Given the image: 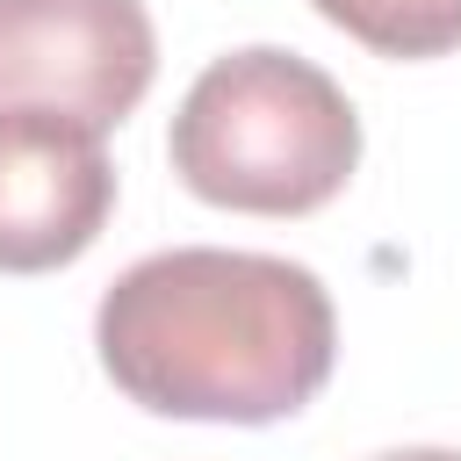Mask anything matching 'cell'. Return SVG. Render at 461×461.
Listing matches in <instances>:
<instances>
[{
    "label": "cell",
    "mask_w": 461,
    "mask_h": 461,
    "mask_svg": "<svg viewBox=\"0 0 461 461\" xmlns=\"http://www.w3.org/2000/svg\"><path fill=\"white\" fill-rule=\"evenodd\" d=\"M94 346L108 382L158 418L274 425L331 382L339 317L295 259L173 245L115 274L94 310Z\"/></svg>",
    "instance_id": "1"
},
{
    "label": "cell",
    "mask_w": 461,
    "mask_h": 461,
    "mask_svg": "<svg viewBox=\"0 0 461 461\" xmlns=\"http://www.w3.org/2000/svg\"><path fill=\"white\" fill-rule=\"evenodd\" d=\"M166 158L187 194L238 216H310L360 166V115L346 86L274 43L202 65L187 86Z\"/></svg>",
    "instance_id": "2"
},
{
    "label": "cell",
    "mask_w": 461,
    "mask_h": 461,
    "mask_svg": "<svg viewBox=\"0 0 461 461\" xmlns=\"http://www.w3.org/2000/svg\"><path fill=\"white\" fill-rule=\"evenodd\" d=\"M158 72L144 0H0V115H58L108 137Z\"/></svg>",
    "instance_id": "3"
},
{
    "label": "cell",
    "mask_w": 461,
    "mask_h": 461,
    "mask_svg": "<svg viewBox=\"0 0 461 461\" xmlns=\"http://www.w3.org/2000/svg\"><path fill=\"white\" fill-rule=\"evenodd\" d=\"M115 209V166L94 130L0 115V274L72 267Z\"/></svg>",
    "instance_id": "4"
},
{
    "label": "cell",
    "mask_w": 461,
    "mask_h": 461,
    "mask_svg": "<svg viewBox=\"0 0 461 461\" xmlns=\"http://www.w3.org/2000/svg\"><path fill=\"white\" fill-rule=\"evenodd\" d=\"M331 29L375 58H447L461 50V0H310Z\"/></svg>",
    "instance_id": "5"
},
{
    "label": "cell",
    "mask_w": 461,
    "mask_h": 461,
    "mask_svg": "<svg viewBox=\"0 0 461 461\" xmlns=\"http://www.w3.org/2000/svg\"><path fill=\"white\" fill-rule=\"evenodd\" d=\"M375 461H461L454 447H389V454H375Z\"/></svg>",
    "instance_id": "6"
}]
</instances>
